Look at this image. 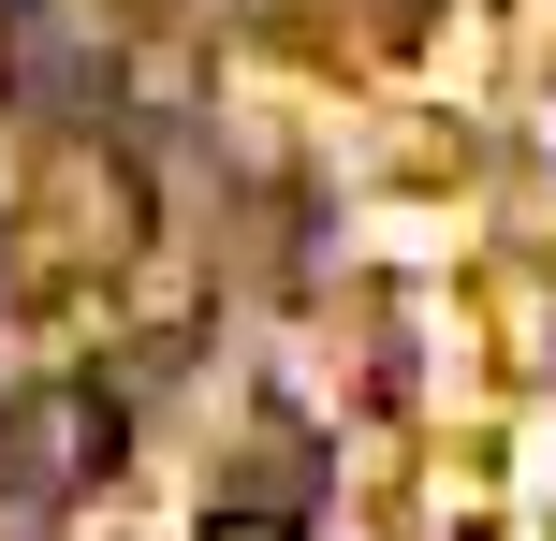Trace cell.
Segmentation results:
<instances>
[{
	"mask_svg": "<svg viewBox=\"0 0 556 541\" xmlns=\"http://www.w3.org/2000/svg\"><path fill=\"white\" fill-rule=\"evenodd\" d=\"M103 454H117L103 396H29V468H45V484H103Z\"/></svg>",
	"mask_w": 556,
	"mask_h": 541,
	"instance_id": "obj_1",
	"label": "cell"
},
{
	"mask_svg": "<svg viewBox=\"0 0 556 541\" xmlns=\"http://www.w3.org/2000/svg\"><path fill=\"white\" fill-rule=\"evenodd\" d=\"M205 541H278V527H264V513H220V527H205Z\"/></svg>",
	"mask_w": 556,
	"mask_h": 541,
	"instance_id": "obj_2",
	"label": "cell"
}]
</instances>
